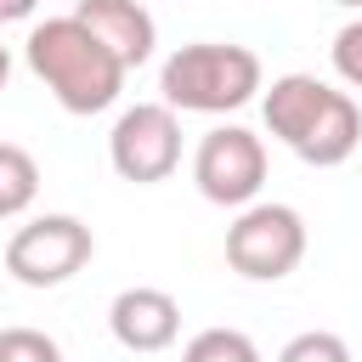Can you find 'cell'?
I'll return each instance as SVG.
<instances>
[{
  "label": "cell",
  "instance_id": "6",
  "mask_svg": "<svg viewBox=\"0 0 362 362\" xmlns=\"http://www.w3.org/2000/svg\"><path fill=\"white\" fill-rule=\"evenodd\" d=\"M192 181L221 209L255 204L260 187H266V141L243 124H215L192 153Z\"/></svg>",
  "mask_w": 362,
  "mask_h": 362
},
{
  "label": "cell",
  "instance_id": "3",
  "mask_svg": "<svg viewBox=\"0 0 362 362\" xmlns=\"http://www.w3.org/2000/svg\"><path fill=\"white\" fill-rule=\"evenodd\" d=\"M305 260V221L294 204H243L226 226V266L249 283H283Z\"/></svg>",
  "mask_w": 362,
  "mask_h": 362
},
{
  "label": "cell",
  "instance_id": "12",
  "mask_svg": "<svg viewBox=\"0 0 362 362\" xmlns=\"http://www.w3.org/2000/svg\"><path fill=\"white\" fill-rule=\"evenodd\" d=\"M181 362H260V351L243 328H204V334L187 339Z\"/></svg>",
  "mask_w": 362,
  "mask_h": 362
},
{
  "label": "cell",
  "instance_id": "10",
  "mask_svg": "<svg viewBox=\"0 0 362 362\" xmlns=\"http://www.w3.org/2000/svg\"><path fill=\"white\" fill-rule=\"evenodd\" d=\"M356 141H362V113H356L351 90H334L328 107L317 113V124L305 130V141H300L294 153H300L305 164H317V170H334V164H345V158L356 153Z\"/></svg>",
  "mask_w": 362,
  "mask_h": 362
},
{
  "label": "cell",
  "instance_id": "1",
  "mask_svg": "<svg viewBox=\"0 0 362 362\" xmlns=\"http://www.w3.org/2000/svg\"><path fill=\"white\" fill-rule=\"evenodd\" d=\"M23 57H28V74L57 96V107H68L79 119L113 107L119 90H124V74H130L74 11L34 23L28 40H23Z\"/></svg>",
  "mask_w": 362,
  "mask_h": 362
},
{
  "label": "cell",
  "instance_id": "15",
  "mask_svg": "<svg viewBox=\"0 0 362 362\" xmlns=\"http://www.w3.org/2000/svg\"><path fill=\"white\" fill-rule=\"evenodd\" d=\"M334 74H339L351 90H362V17H351V23L334 34Z\"/></svg>",
  "mask_w": 362,
  "mask_h": 362
},
{
  "label": "cell",
  "instance_id": "2",
  "mask_svg": "<svg viewBox=\"0 0 362 362\" xmlns=\"http://www.w3.org/2000/svg\"><path fill=\"white\" fill-rule=\"evenodd\" d=\"M158 90L175 113H238L243 102H255L266 90V74H260V57L249 45L192 40V45L164 57Z\"/></svg>",
  "mask_w": 362,
  "mask_h": 362
},
{
  "label": "cell",
  "instance_id": "8",
  "mask_svg": "<svg viewBox=\"0 0 362 362\" xmlns=\"http://www.w3.org/2000/svg\"><path fill=\"white\" fill-rule=\"evenodd\" d=\"M74 17H79L124 68H141V62L153 57V45H158V23H153V11H147L141 0H79Z\"/></svg>",
  "mask_w": 362,
  "mask_h": 362
},
{
  "label": "cell",
  "instance_id": "11",
  "mask_svg": "<svg viewBox=\"0 0 362 362\" xmlns=\"http://www.w3.org/2000/svg\"><path fill=\"white\" fill-rule=\"evenodd\" d=\"M40 198V164L28 147L0 141V221H17L28 204Z\"/></svg>",
  "mask_w": 362,
  "mask_h": 362
},
{
  "label": "cell",
  "instance_id": "4",
  "mask_svg": "<svg viewBox=\"0 0 362 362\" xmlns=\"http://www.w3.org/2000/svg\"><path fill=\"white\" fill-rule=\"evenodd\" d=\"M96 255V238L79 215H34L11 232L6 243V272L23 288H57L68 277H79Z\"/></svg>",
  "mask_w": 362,
  "mask_h": 362
},
{
  "label": "cell",
  "instance_id": "5",
  "mask_svg": "<svg viewBox=\"0 0 362 362\" xmlns=\"http://www.w3.org/2000/svg\"><path fill=\"white\" fill-rule=\"evenodd\" d=\"M107 164L119 170V181H136V187L170 181L181 164V113L170 102L124 107L113 119V136H107Z\"/></svg>",
  "mask_w": 362,
  "mask_h": 362
},
{
  "label": "cell",
  "instance_id": "14",
  "mask_svg": "<svg viewBox=\"0 0 362 362\" xmlns=\"http://www.w3.org/2000/svg\"><path fill=\"white\" fill-rule=\"evenodd\" d=\"M0 362H62V345L40 328H0Z\"/></svg>",
  "mask_w": 362,
  "mask_h": 362
},
{
  "label": "cell",
  "instance_id": "13",
  "mask_svg": "<svg viewBox=\"0 0 362 362\" xmlns=\"http://www.w3.org/2000/svg\"><path fill=\"white\" fill-rule=\"evenodd\" d=\"M277 362H351V345L328 328H305L277 351Z\"/></svg>",
  "mask_w": 362,
  "mask_h": 362
},
{
  "label": "cell",
  "instance_id": "9",
  "mask_svg": "<svg viewBox=\"0 0 362 362\" xmlns=\"http://www.w3.org/2000/svg\"><path fill=\"white\" fill-rule=\"evenodd\" d=\"M328 96H334V85L317 79V74H277L260 90V119L283 147H300L305 130L317 124V113L328 107Z\"/></svg>",
  "mask_w": 362,
  "mask_h": 362
},
{
  "label": "cell",
  "instance_id": "17",
  "mask_svg": "<svg viewBox=\"0 0 362 362\" xmlns=\"http://www.w3.org/2000/svg\"><path fill=\"white\" fill-rule=\"evenodd\" d=\"M6 79H11V51L0 45V90H6Z\"/></svg>",
  "mask_w": 362,
  "mask_h": 362
},
{
  "label": "cell",
  "instance_id": "7",
  "mask_svg": "<svg viewBox=\"0 0 362 362\" xmlns=\"http://www.w3.org/2000/svg\"><path fill=\"white\" fill-rule=\"evenodd\" d=\"M107 328L124 351L136 356H153V351H170L181 339V300L170 288H153V283H136V288H119L113 305H107Z\"/></svg>",
  "mask_w": 362,
  "mask_h": 362
},
{
  "label": "cell",
  "instance_id": "16",
  "mask_svg": "<svg viewBox=\"0 0 362 362\" xmlns=\"http://www.w3.org/2000/svg\"><path fill=\"white\" fill-rule=\"evenodd\" d=\"M34 6H40V0H0V23H23Z\"/></svg>",
  "mask_w": 362,
  "mask_h": 362
},
{
  "label": "cell",
  "instance_id": "18",
  "mask_svg": "<svg viewBox=\"0 0 362 362\" xmlns=\"http://www.w3.org/2000/svg\"><path fill=\"white\" fill-rule=\"evenodd\" d=\"M334 6H345V11H362V0H334Z\"/></svg>",
  "mask_w": 362,
  "mask_h": 362
}]
</instances>
